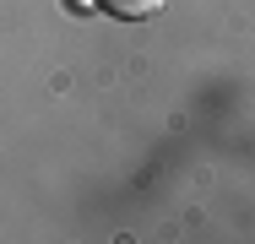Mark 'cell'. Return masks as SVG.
<instances>
[{
	"label": "cell",
	"instance_id": "6da1fadb",
	"mask_svg": "<svg viewBox=\"0 0 255 244\" xmlns=\"http://www.w3.org/2000/svg\"><path fill=\"white\" fill-rule=\"evenodd\" d=\"M109 16H125V22H136V16H152V11H163V0H98Z\"/></svg>",
	"mask_w": 255,
	"mask_h": 244
}]
</instances>
